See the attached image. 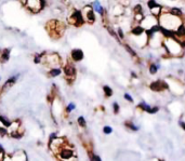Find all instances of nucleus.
<instances>
[{
	"instance_id": "nucleus-36",
	"label": "nucleus",
	"mask_w": 185,
	"mask_h": 161,
	"mask_svg": "<svg viewBox=\"0 0 185 161\" xmlns=\"http://www.w3.org/2000/svg\"><path fill=\"white\" fill-rule=\"evenodd\" d=\"M123 99H126L127 102H129V103H133V102H134V99H133V97H132V95L129 94V93H124V94H123Z\"/></svg>"
},
{
	"instance_id": "nucleus-19",
	"label": "nucleus",
	"mask_w": 185,
	"mask_h": 161,
	"mask_svg": "<svg viewBox=\"0 0 185 161\" xmlns=\"http://www.w3.org/2000/svg\"><path fill=\"white\" fill-rule=\"evenodd\" d=\"M124 127L126 128H128L130 131H132V132H138V131H140V125H138V124H135L134 122H132V121H126L124 122Z\"/></svg>"
},
{
	"instance_id": "nucleus-28",
	"label": "nucleus",
	"mask_w": 185,
	"mask_h": 161,
	"mask_svg": "<svg viewBox=\"0 0 185 161\" xmlns=\"http://www.w3.org/2000/svg\"><path fill=\"white\" fill-rule=\"evenodd\" d=\"M160 5L161 4H159L157 1H155V0H149V1H147V8L149 9V10L158 8V7H160Z\"/></svg>"
},
{
	"instance_id": "nucleus-29",
	"label": "nucleus",
	"mask_w": 185,
	"mask_h": 161,
	"mask_svg": "<svg viewBox=\"0 0 185 161\" xmlns=\"http://www.w3.org/2000/svg\"><path fill=\"white\" fill-rule=\"evenodd\" d=\"M77 123H78L79 127H81V128H86L87 121H86V119H85V117H83V116H79L78 118H77Z\"/></svg>"
},
{
	"instance_id": "nucleus-7",
	"label": "nucleus",
	"mask_w": 185,
	"mask_h": 161,
	"mask_svg": "<svg viewBox=\"0 0 185 161\" xmlns=\"http://www.w3.org/2000/svg\"><path fill=\"white\" fill-rule=\"evenodd\" d=\"M42 63H45L47 66H50V68L54 67H60L58 65L61 64V58L56 53H52L50 55H45L42 58Z\"/></svg>"
},
{
	"instance_id": "nucleus-6",
	"label": "nucleus",
	"mask_w": 185,
	"mask_h": 161,
	"mask_svg": "<svg viewBox=\"0 0 185 161\" xmlns=\"http://www.w3.org/2000/svg\"><path fill=\"white\" fill-rule=\"evenodd\" d=\"M63 74L68 81H73L76 77V75H77V69H76L74 63L69 62V61L66 63L64 68H63Z\"/></svg>"
},
{
	"instance_id": "nucleus-42",
	"label": "nucleus",
	"mask_w": 185,
	"mask_h": 161,
	"mask_svg": "<svg viewBox=\"0 0 185 161\" xmlns=\"http://www.w3.org/2000/svg\"><path fill=\"white\" fill-rule=\"evenodd\" d=\"M1 153H4V148L0 145V155H1Z\"/></svg>"
},
{
	"instance_id": "nucleus-31",
	"label": "nucleus",
	"mask_w": 185,
	"mask_h": 161,
	"mask_svg": "<svg viewBox=\"0 0 185 161\" xmlns=\"http://www.w3.org/2000/svg\"><path fill=\"white\" fill-rule=\"evenodd\" d=\"M159 106H151V108L148 109L147 112V114H149V115H155V114H157V112H159Z\"/></svg>"
},
{
	"instance_id": "nucleus-26",
	"label": "nucleus",
	"mask_w": 185,
	"mask_h": 161,
	"mask_svg": "<svg viewBox=\"0 0 185 161\" xmlns=\"http://www.w3.org/2000/svg\"><path fill=\"white\" fill-rule=\"evenodd\" d=\"M45 55V52H42V53L40 54H35V56H34V63L41 64V63H42V58H43Z\"/></svg>"
},
{
	"instance_id": "nucleus-33",
	"label": "nucleus",
	"mask_w": 185,
	"mask_h": 161,
	"mask_svg": "<svg viewBox=\"0 0 185 161\" xmlns=\"http://www.w3.org/2000/svg\"><path fill=\"white\" fill-rule=\"evenodd\" d=\"M113 112H114L115 115H118V114L120 112L119 103H117V102H114V103H113Z\"/></svg>"
},
{
	"instance_id": "nucleus-44",
	"label": "nucleus",
	"mask_w": 185,
	"mask_h": 161,
	"mask_svg": "<svg viewBox=\"0 0 185 161\" xmlns=\"http://www.w3.org/2000/svg\"><path fill=\"white\" fill-rule=\"evenodd\" d=\"M159 161H164V160H162V159H160V160H159Z\"/></svg>"
},
{
	"instance_id": "nucleus-23",
	"label": "nucleus",
	"mask_w": 185,
	"mask_h": 161,
	"mask_svg": "<svg viewBox=\"0 0 185 161\" xmlns=\"http://www.w3.org/2000/svg\"><path fill=\"white\" fill-rule=\"evenodd\" d=\"M136 108L138 109H140V110H142V112H147L148 109L151 108V105L149 104H147L145 101H142V102H140V103L138 104V106H136Z\"/></svg>"
},
{
	"instance_id": "nucleus-40",
	"label": "nucleus",
	"mask_w": 185,
	"mask_h": 161,
	"mask_svg": "<svg viewBox=\"0 0 185 161\" xmlns=\"http://www.w3.org/2000/svg\"><path fill=\"white\" fill-rule=\"evenodd\" d=\"M180 41V45H181L182 49L185 50V39H183V40H179Z\"/></svg>"
},
{
	"instance_id": "nucleus-3",
	"label": "nucleus",
	"mask_w": 185,
	"mask_h": 161,
	"mask_svg": "<svg viewBox=\"0 0 185 161\" xmlns=\"http://www.w3.org/2000/svg\"><path fill=\"white\" fill-rule=\"evenodd\" d=\"M56 157L62 161L75 160V150L73 148H69V146L65 144L58 150V153H56Z\"/></svg>"
},
{
	"instance_id": "nucleus-46",
	"label": "nucleus",
	"mask_w": 185,
	"mask_h": 161,
	"mask_svg": "<svg viewBox=\"0 0 185 161\" xmlns=\"http://www.w3.org/2000/svg\"><path fill=\"white\" fill-rule=\"evenodd\" d=\"M0 81H1V77H0Z\"/></svg>"
},
{
	"instance_id": "nucleus-22",
	"label": "nucleus",
	"mask_w": 185,
	"mask_h": 161,
	"mask_svg": "<svg viewBox=\"0 0 185 161\" xmlns=\"http://www.w3.org/2000/svg\"><path fill=\"white\" fill-rule=\"evenodd\" d=\"M103 93H104V96L105 97H111L113 94H114V91L109 86H103Z\"/></svg>"
},
{
	"instance_id": "nucleus-5",
	"label": "nucleus",
	"mask_w": 185,
	"mask_h": 161,
	"mask_svg": "<svg viewBox=\"0 0 185 161\" xmlns=\"http://www.w3.org/2000/svg\"><path fill=\"white\" fill-rule=\"evenodd\" d=\"M25 3H26V8L28 9L30 12L38 13L45 8L47 2L42 1V0H27Z\"/></svg>"
},
{
	"instance_id": "nucleus-38",
	"label": "nucleus",
	"mask_w": 185,
	"mask_h": 161,
	"mask_svg": "<svg viewBox=\"0 0 185 161\" xmlns=\"http://www.w3.org/2000/svg\"><path fill=\"white\" fill-rule=\"evenodd\" d=\"M10 134V136L13 137V138H21V137L23 136V133H21V132H13V133H9Z\"/></svg>"
},
{
	"instance_id": "nucleus-13",
	"label": "nucleus",
	"mask_w": 185,
	"mask_h": 161,
	"mask_svg": "<svg viewBox=\"0 0 185 161\" xmlns=\"http://www.w3.org/2000/svg\"><path fill=\"white\" fill-rule=\"evenodd\" d=\"M10 54H11V49L9 48H4L0 51V63L1 64H6L9 62L10 60Z\"/></svg>"
},
{
	"instance_id": "nucleus-17",
	"label": "nucleus",
	"mask_w": 185,
	"mask_h": 161,
	"mask_svg": "<svg viewBox=\"0 0 185 161\" xmlns=\"http://www.w3.org/2000/svg\"><path fill=\"white\" fill-rule=\"evenodd\" d=\"M168 12L170 13L171 15H173V16H175V17L183 18V16H184V13H183V11H182L180 8H177V7H172V8H170L168 10Z\"/></svg>"
},
{
	"instance_id": "nucleus-37",
	"label": "nucleus",
	"mask_w": 185,
	"mask_h": 161,
	"mask_svg": "<svg viewBox=\"0 0 185 161\" xmlns=\"http://www.w3.org/2000/svg\"><path fill=\"white\" fill-rule=\"evenodd\" d=\"M90 161H102V158L99 155L95 153H90Z\"/></svg>"
},
{
	"instance_id": "nucleus-1",
	"label": "nucleus",
	"mask_w": 185,
	"mask_h": 161,
	"mask_svg": "<svg viewBox=\"0 0 185 161\" xmlns=\"http://www.w3.org/2000/svg\"><path fill=\"white\" fill-rule=\"evenodd\" d=\"M182 23H184L183 18L173 16L169 12H162L160 16L158 17V24L160 25L161 27L172 30V32H174Z\"/></svg>"
},
{
	"instance_id": "nucleus-35",
	"label": "nucleus",
	"mask_w": 185,
	"mask_h": 161,
	"mask_svg": "<svg viewBox=\"0 0 185 161\" xmlns=\"http://www.w3.org/2000/svg\"><path fill=\"white\" fill-rule=\"evenodd\" d=\"M7 135H9V130L8 129L3 128V127H0V136H7Z\"/></svg>"
},
{
	"instance_id": "nucleus-12",
	"label": "nucleus",
	"mask_w": 185,
	"mask_h": 161,
	"mask_svg": "<svg viewBox=\"0 0 185 161\" xmlns=\"http://www.w3.org/2000/svg\"><path fill=\"white\" fill-rule=\"evenodd\" d=\"M19 78H20V74L14 75V76L10 77L9 79H7V80H6V82H4V84L2 86V88H1V91H4L6 89L11 88L12 86H14V84H15V82H17V79H19Z\"/></svg>"
},
{
	"instance_id": "nucleus-11",
	"label": "nucleus",
	"mask_w": 185,
	"mask_h": 161,
	"mask_svg": "<svg viewBox=\"0 0 185 161\" xmlns=\"http://www.w3.org/2000/svg\"><path fill=\"white\" fill-rule=\"evenodd\" d=\"M85 58V53L81 49L75 48L70 51V60L73 63H79Z\"/></svg>"
},
{
	"instance_id": "nucleus-32",
	"label": "nucleus",
	"mask_w": 185,
	"mask_h": 161,
	"mask_svg": "<svg viewBox=\"0 0 185 161\" xmlns=\"http://www.w3.org/2000/svg\"><path fill=\"white\" fill-rule=\"evenodd\" d=\"M116 34H117L119 40H123L124 39V33H123V29L121 27H118V28L116 29Z\"/></svg>"
},
{
	"instance_id": "nucleus-15",
	"label": "nucleus",
	"mask_w": 185,
	"mask_h": 161,
	"mask_svg": "<svg viewBox=\"0 0 185 161\" xmlns=\"http://www.w3.org/2000/svg\"><path fill=\"white\" fill-rule=\"evenodd\" d=\"M130 34H131L133 37H140V36H142V35H144V34H145V29H144L143 27L141 26V25L136 24L131 28V30H130Z\"/></svg>"
},
{
	"instance_id": "nucleus-24",
	"label": "nucleus",
	"mask_w": 185,
	"mask_h": 161,
	"mask_svg": "<svg viewBox=\"0 0 185 161\" xmlns=\"http://www.w3.org/2000/svg\"><path fill=\"white\" fill-rule=\"evenodd\" d=\"M124 49L127 50V52L130 54V55H131L132 58H138V53H136V51L133 49V48H132L130 45L126 43V45H124Z\"/></svg>"
},
{
	"instance_id": "nucleus-16",
	"label": "nucleus",
	"mask_w": 185,
	"mask_h": 161,
	"mask_svg": "<svg viewBox=\"0 0 185 161\" xmlns=\"http://www.w3.org/2000/svg\"><path fill=\"white\" fill-rule=\"evenodd\" d=\"M174 36L177 40H183L185 39V24L182 23L175 30H174Z\"/></svg>"
},
{
	"instance_id": "nucleus-41",
	"label": "nucleus",
	"mask_w": 185,
	"mask_h": 161,
	"mask_svg": "<svg viewBox=\"0 0 185 161\" xmlns=\"http://www.w3.org/2000/svg\"><path fill=\"white\" fill-rule=\"evenodd\" d=\"M131 77L132 78H138V75L135 71H131Z\"/></svg>"
},
{
	"instance_id": "nucleus-14",
	"label": "nucleus",
	"mask_w": 185,
	"mask_h": 161,
	"mask_svg": "<svg viewBox=\"0 0 185 161\" xmlns=\"http://www.w3.org/2000/svg\"><path fill=\"white\" fill-rule=\"evenodd\" d=\"M91 7H92V9H93V11H94L95 13L100 14L101 16H104V14H105V9H104V7L101 4L100 1H93V2L91 3Z\"/></svg>"
},
{
	"instance_id": "nucleus-18",
	"label": "nucleus",
	"mask_w": 185,
	"mask_h": 161,
	"mask_svg": "<svg viewBox=\"0 0 185 161\" xmlns=\"http://www.w3.org/2000/svg\"><path fill=\"white\" fill-rule=\"evenodd\" d=\"M63 73V69L61 67H54V68H50L48 74H49V77H52V78H55V77H58L60 75Z\"/></svg>"
},
{
	"instance_id": "nucleus-4",
	"label": "nucleus",
	"mask_w": 185,
	"mask_h": 161,
	"mask_svg": "<svg viewBox=\"0 0 185 161\" xmlns=\"http://www.w3.org/2000/svg\"><path fill=\"white\" fill-rule=\"evenodd\" d=\"M68 22H69L72 25H74L76 27H79L86 23L85 21V17L82 15L81 10H77V9H74L72 13L69 14L68 16Z\"/></svg>"
},
{
	"instance_id": "nucleus-45",
	"label": "nucleus",
	"mask_w": 185,
	"mask_h": 161,
	"mask_svg": "<svg viewBox=\"0 0 185 161\" xmlns=\"http://www.w3.org/2000/svg\"><path fill=\"white\" fill-rule=\"evenodd\" d=\"M184 79H185V73H184Z\"/></svg>"
},
{
	"instance_id": "nucleus-21",
	"label": "nucleus",
	"mask_w": 185,
	"mask_h": 161,
	"mask_svg": "<svg viewBox=\"0 0 185 161\" xmlns=\"http://www.w3.org/2000/svg\"><path fill=\"white\" fill-rule=\"evenodd\" d=\"M0 123L3 125V128L6 129H8L11 127V123H12V121H10V120L6 117V116H2V115H0Z\"/></svg>"
},
{
	"instance_id": "nucleus-34",
	"label": "nucleus",
	"mask_w": 185,
	"mask_h": 161,
	"mask_svg": "<svg viewBox=\"0 0 185 161\" xmlns=\"http://www.w3.org/2000/svg\"><path fill=\"white\" fill-rule=\"evenodd\" d=\"M103 133L105 135H109V134L113 133V128H111V125H104L103 127Z\"/></svg>"
},
{
	"instance_id": "nucleus-9",
	"label": "nucleus",
	"mask_w": 185,
	"mask_h": 161,
	"mask_svg": "<svg viewBox=\"0 0 185 161\" xmlns=\"http://www.w3.org/2000/svg\"><path fill=\"white\" fill-rule=\"evenodd\" d=\"M149 89L154 92H160L164 91V90H169L170 89V86L167 81L164 80H156V81H153L151 84H149Z\"/></svg>"
},
{
	"instance_id": "nucleus-43",
	"label": "nucleus",
	"mask_w": 185,
	"mask_h": 161,
	"mask_svg": "<svg viewBox=\"0 0 185 161\" xmlns=\"http://www.w3.org/2000/svg\"><path fill=\"white\" fill-rule=\"evenodd\" d=\"M183 73H184V71L182 69H179V75H183Z\"/></svg>"
},
{
	"instance_id": "nucleus-2",
	"label": "nucleus",
	"mask_w": 185,
	"mask_h": 161,
	"mask_svg": "<svg viewBox=\"0 0 185 161\" xmlns=\"http://www.w3.org/2000/svg\"><path fill=\"white\" fill-rule=\"evenodd\" d=\"M166 50L168 55L173 56V58H181L184 55V50L182 49L180 41L177 38L174 39H164L162 42V47Z\"/></svg>"
},
{
	"instance_id": "nucleus-10",
	"label": "nucleus",
	"mask_w": 185,
	"mask_h": 161,
	"mask_svg": "<svg viewBox=\"0 0 185 161\" xmlns=\"http://www.w3.org/2000/svg\"><path fill=\"white\" fill-rule=\"evenodd\" d=\"M164 38L162 36L159 34H156V35H154L153 37L148 38V43L147 46L152 47V48H159V47H162V42H164Z\"/></svg>"
},
{
	"instance_id": "nucleus-27",
	"label": "nucleus",
	"mask_w": 185,
	"mask_h": 161,
	"mask_svg": "<svg viewBox=\"0 0 185 161\" xmlns=\"http://www.w3.org/2000/svg\"><path fill=\"white\" fill-rule=\"evenodd\" d=\"M75 109H76V104L73 103V102H70V103H68L66 105L65 112H66V114H70V112H74Z\"/></svg>"
},
{
	"instance_id": "nucleus-8",
	"label": "nucleus",
	"mask_w": 185,
	"mask_h": 161,
	"mask_svg": "<svg viewBox=\"0 0 185 161\" xmlns=\"http://www.w3.org/2000/svg\"><path fill=\"white\" fill-rule=\"evenodd\" d=\"M82 15L85 17V21L88 22L89 24H93L96 21V16H95V12L91 7V4H88L81 10Z\"/></svg>"
},
{
	"instance_id": "nucleus-20",
	"label": "nucleus",
	"mask_w": 185,
	"mask_h": 161,
	"mask_svg": "<svg viewBox=\"0 0 185 161\" xmlns=\"http://www.w3.org/2000/svg\"><path fill=\"white\" fill-rule=\"evenodd\" d=\"M160 68H161L160 64H158V63H151L149 66H148V71H149L151 75H156Z\"/></svg>"
},
{
	"instance_id": "nucleus-25",
	"label": "nucleus",
	"mask_w": 185,
	"mask_h": 161,
	"mask_svg": "<svg viewBox=\"0 0 185 161\" xmlns=\"http://www.w3.org/2000/svg\"><path fill=\"white\" fill-rule=\"evenodd\" d=\"M133 14H144V8L141 3H138L133 7Z\"/></svg>"
},
{
	"instance_id": "nucleus-30",
	"label": "nucleus",
	"mask_w": 185,
	"mask_h": 161,
	"mask_svg": "<svg viewBox=\"0 0 185 161\" xmlns=\"http://www.w3.org/2000/svg\"><path fill=\"white\" fill-rule=\"evenodd\" d=\"M144 16H145V14H134L133 20H134V22H135L136 24L140 25L141 23H142V21H143Z\"/></svg>"
},
{
	"instance_id": "nucleus-39",
	"label": "nucleus",
	"mask_w": 185,
	"mask_h": 161,
	"mask_svg": "<svg viewBox=\"0 0 185 161\" xmlns=\"http://www.w3.org/2000/svg\"><path fill=\"white\" fill-rule=\"evenodd\" d=\"M179 125H180V127H181V128L185 131V121H182V120H180V121H179Z\"/></svg>"
}]
</instances>
